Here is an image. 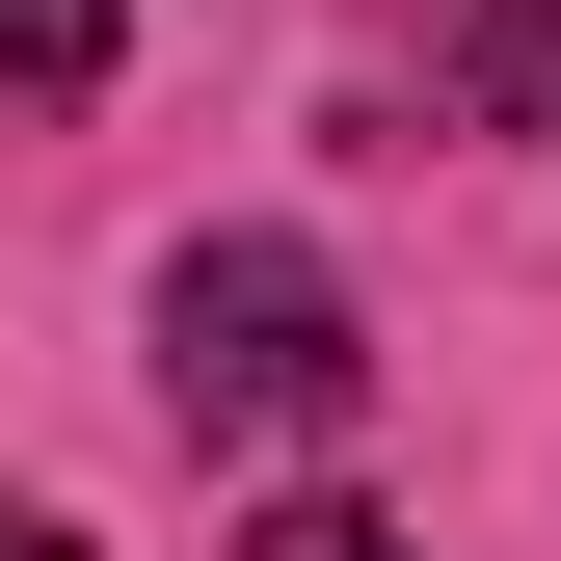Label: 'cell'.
Returning <instances> with one entry per match:
<instances>
[{"label":"cell","instance_id":"cell-1","mask_svg":"<svg viewBox=\"0 0 561 561\" xmlns=\"http://www.w3.org/2000/svg\"><path fill=\"white\" fill-rule=\"evenodd\" d=\"M161 401H187L215 455H321L347 401H375L347 267H321V241H187V267H161Z\"/></svg>","mask_w":561,"mask_h":561},{"label":"cell","instance_id":"cell-2","mask_svg":"<svg viewBox=\"0 0 561 561\" xmlns=\"http://www.w3.org/2000/svg\"><path fill=\"white\" fill-rule=\"evenodd\" d=\"M455 134H561V0H481L455 27Z\"/></svg>","mask_w":561,"mask_h":561},{"label":"cell","instance_id":"cell-3","mask_svg":"<svg viewBox=\"0 0 561 561\" xmlns=\"http://www.w3.org/2000/svg\"><path fill=\"white\" fill-rule=\"evenodd\" d=\"M107 81V0H0V107H81Z\"/></svg>","mask_w":561,"mask_h":561},{"label":"cell","instance_id":"cell-4","mask_svg":"<svg viewBox=\"0 0 561 561\" xmlns=\"http://www.w3.org/2000/svg\"><path fill=\"white\" fill-rule=\"evenodd\" d=\"M241 561H428V535H401V508H267Z\"/></svg>","mask_w":561,"mask_h":561},{"label":"cell","instance_id":"cell-5","mask_svg":"<svg viewBox=\"0 0 561 561\" xmlns=\"http://www.w3.org/2000/svg\"><path fill=\"white\" fill-rule=\"evenodd\" d=\"M0 561H81V535H54V508H0Z\"/></svg>","mask_w":561,"mask_h":561}]
</instances>
